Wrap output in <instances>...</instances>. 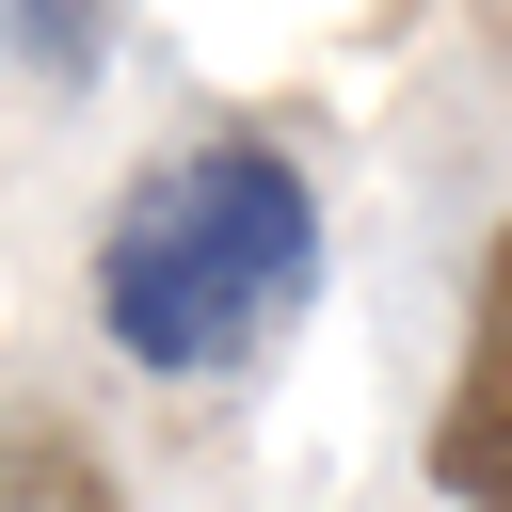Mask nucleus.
Here are the masks:
<instances>
[{
  "label": "nucleus",
  "mask_w": 512,
  "mask_h": 512,
  "mask_svg": "<svg viewBox=\"0 0 512 512\" xmlns=\"http://www.w3.org/2000/svg\"><path fill=\"white\" fill-rule=\"evenodd\" d=\"M304 288H320V192L272 128L176 144L96 240V336L160 384H224L304 320Z\"/></svg>",
  "instance_id": "1"
},
{
  "label": "nucleus",
  "mask_w": 512,
  "mask_h": 512,
  "mask_svg": "<svg viewBox=\"0 0 512 512\" xmlns=\"http://www.w3.org/2000/svg\"><path fill=\"white\" fill-rule=\"evenodd\" d=\"M0 32L32 48V80H96V0H0Z\"/></svg>",
  "instance_id": "4"
},
{
  "label": "nucleus",
  "mask_w": 512,
  "mask_h": 512,
  "mask_svg": "<svg viewBox=\"0 0 512 512\" xmlns=\"http://www.w3.org/2000/svg\"><path fill=\"white\" fill-rule=\"evenodd\" d=\"M432 496L512 512V208H496V240L464 272V368L432 400Z\"/></svg>",
  "instance_id": "2"
},
{
  "label": "nucleus",
  "mask_w": 512,
  "mask_h": 512,
  "mask_svg": "<svg viewBox=\"0 0 512 512\" xmlns=\"http://www.w3.org/2000/svg\"><path fill=\"white\" fill-rule=\"evenodd\" d=\"M0 496H48V512H80V496H112V464H80V432H16V448H0Z\"/></svg>",
  "instance_id": "3"
}]
</instances>
